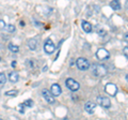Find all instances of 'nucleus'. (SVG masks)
Masks as SVG:
<instances>
[{"instance_id":"4468645a","label":"nucleus","mask_w":128,"mask_h":120,"mask_svg":"<svg viewBox=\"0 0 128 120\" xmlns=\"http://www.w3.org/2000/svg\"><path fill=\"white\" fill-rule=\"evenodd\" d=\"M110 7L112 8L113 10H115V11H118V10H121V3H120L118 1H111L110 2Z\"/></svg>"},{"instance_id":"f8f14e48","label":"nucleus","mask_w":128,"mask_h":120,"mask_svg":"<svg viewBox=\"0 0 128 120\" xmlns=\"http://www.w3.org/2000/svg\"><path fill=\"white\" fill-rule=\"evenodd\" d=\"M81 27H82L83 31H84V32H86V33H90L91 31H92V25H91L89 22H86V21H82Z\"/></svg>"},{"instance_id":"6ab92c4d","label":"nucleus","mask_w":128,"mask_h":120,"mask_svg":"<svg viewBox=\"0 0 128 120\" xmlns=\"http://www.w3.org/2000/svg\"><path fill=\"white\" fill-rule=\"evenodd\" d=\"M6 31H9V32H14L15 31V26L14 25H6Z\"/></svg>"},{"instance_id":"f257e3e1","label":"nucleus","mask_w":128,"mask_h":120,"mask_svg":"<svg viewBox=\"0 0 128 120\" xmlns=\"http://www.w3.org/2000/svg\"><path fill=\"white\" fill-rule=\"evenodd\" d=\"M90 68H91V71H92V73H93V75L96 77H104L107 75L108 70H107V68L102 65H92Z\"/></svg>"},{"instance_id":"ddd939ff","label":"nucleus","mask_w":128,"mask_h":120,"mask_svg":"<svg viewBox=\"0 0 128 120\" xmlns=\"http://www.w3.org/2000/svg\"><path fill=\"white\" fill-rule=\"evenodd\" d=\"M28 46H29L30 49L35 50L36 49V46H38V41L35 39H30L29 41H28Z\"/></svg>"},{"instance_id":"1a4fd4ad","label":"nucleus","mask_w":128,"mask_h":120,"mask_svg":"<svg viewBox=\"0 0 128 120\" xmlns=\"http://www.w3.org/2000/svg\"><path fill=\"white\" fill-rule=\"evenodd\" d=\"M50 93L54 95V97H59L60 94L62 93V89L58 84H54L50 88Z\"/></svg>"},{"instance_id":"f3484780","label":"nucleus","mask_w":128,"mask_h":120,"mask_svg":"<svg viewBox=\"0 0 128 120\" xmlns=\"http://www.w3.org/2000/svg\"><path fill=\"white\" fill-rule=\"evenodd\" d=\"M8 81V78L6 76V74L4 73H0V84L1 85H3V84H6Z\"/></svg>"},{"instance_id":"2eb2a0df","label":"nucleus","mask_w":128,"mask_h":120,"mask_svg":"<svg viewBox=\"0 0 128 120\" xmlns=\"http://www.w3.org/2000/svg\"><path fill=\"white\" fill-rule=\"evenodd\" d=\"M8 47H9V49L11 51H13V53H18L19 51V47L17 45H15V44H13V43H10L9 45H8Z\"/></svg>"},{"instance_id":"4be33fe9","label":"nucleus","mask_w":128,"mask_h":120,"mask_svg":"<svg viewBox=\"0 0 128 120\" xmlns=\"http://www.w3.org/2000/svg\"><path fill=\"white\" fill-rule=\"evenodd\" d=\"M124 54H125V57L127 58V57H128V47H127V46L125 47V48H124Z\"/></svg>"},{"instance_id":"aec40b11","label":"nucleus","mask_w":128,"mask_h":120,"mask_svg":"<svg viewBox=\"0 0 128 120\" xmlns=\"http://www.w3.org/2000/svg\"><path fill=\"white\" fill-rule=\"evenodd\" d=\"M6 23L4 21H2V19H0V28H6Z\"/></svg>"},{"instance_id":"a878e982","label":"nucleus","mask_w":128,"mask_h":120,"mask_svg":"<svg viewBox=\"0 0 128 120\" xmlns=\"http://www.w3.org/2000/svg\"><path fill=\"white\" fill-rule=\"evenodd\" d=\"M0 61H1V58H0Z\"/></svg>"},{"instance_id":"412c9836","label":"nucleus","mask_w":128,"mask_h":120,"mask_svg":"<svg viewBox=\"0 0 128 120\" xmlns=\"http://www.w3.org/2000/svg\"><path fill=\"white\" fill-rule=\"evenodd\" d=\"M24 106H25L24 104H22V105H19V106H18V109H19V111H20L22 114L25 113V111H24Z\"/></svg>"},{"instance_id":"393cba45","label":"nucleus","mask_w":128,"mask_h":120,"mask_svg":"<svg viewBox=\"0 0 128 120\" xmlns=\"http://www.w3.org/2000/svg\"><path fill=\"white\" fill-rule=\"evenodd\" d=\"M63 120H68V119H67V118H64V119H63Z\"/></svg>"},{"instance_id":"7ed1b4c3","label":"nucleus","mask_w":128,"mask_h":120,"mask_svg":"<svg viewBox=\"0 0 128 120\" xmlns=\"http://www.w3.org/2000/svg\"><path fill=\"white\" fill-rule=\"evenodd\" d=\"M44 50H45V53L48 55H51L52 53H54L56 45L51 39H47L45 41V44H44Z\"/></svg>"},{"instance_id":"dca6fc26","label":"nucleus","mask_w":128,"mask_h":120,"mask_svg":"<svg viewBox=\"0 0 128 120\" xmlns=\"http://www.w3.org/2000/svg\"><path fill=\"white\" fill-rule=\"evenodd\" d=\"M18 91L17 90H9L6 92V95H8V97H15V95H17Z\"/></svg>"},{"instance_id":"a211bd4d","label":"nucleus","mask_w":128,"mask_h":120,"mask_svg":"<svg viewBox=\"0 0 128 120\" xmlns=\"http://www.w3.org/2000/svg\"><path fill=\"white\" fill-rule=\"evenodd\" d=\"M33 104H34L33 100H26V101L24 102V105L28 106V107H32V106H33Z\"/></svg>"},{"instance_id":"20e7f679","label":"nucleus","mask_w":128,"mask_h":120,"mask_svg":"<svg viewBox=\"0 0 128 120\" xmlns=\"http://www.w3.org/2000/svg\"><path fill=\"white\" fill-rule=\"evenodd\" d=\"M105 91L107 92V94L111 95V97H115V94L118 93V89L116 85H114V84H112V83H109L105 86Z\"/></svg>"},{"instance_id":"bb28decb","label":"nucleus","mask_w":128,"mask_h":120,"mask_svg":"<svg viewBox=\"0 0 128 120\" xmlns=\"http://www.w3.org/2000/svg\"><path fill=\"white\" fill-rule=\"evenodd\" d=\"M0 120H2V119H1V118H0Z\"/></svg>"},{"instance_id":"9b49d317","label":"nucleus","mask_w":128,"mask_h":120,"mask_svg":"<svg viewBox=\"0 0 128 120\" xmlns=\"http://www.w3.org/2000/svg\"><path fill=\"white\" fill-rule=\"evenodd\" d=\"M9 81L11 83H17L19 81V74L16 71L11 72L10 75H9Z\"/></svg>"},{"instance_id":"f03ea898","label":"nucleus","mask_w":128,"mask_h":120,"mask_svg":"<svg viewBox=\"0 0 128 120\" xmlns=\"http://www.w3.org/2000/svg\"><path fill=\"white\" fill-rule=\"evenodd\" d=\"M76 65H77L78 69L81 70V71H86V70H89L90 67H91L89 60L86 59V58H82V57H80V58L77 59V61H76Z\"/></svg>"},{"instance_id":"0eeeda50","label":"nucleus","mask_w":128,"mask_h":120,"mask_svg":"<svg viewBox=\"0 0 128 120\" xmlns=\"http://www.w3.org/2000/svg\"><path fill=\"white\" fill-rule=\"evenodd\" d=\"M96 57L98 60H106L110 57V53L106 48H99L96 51Z\"/></svg>"},{"instance_id":"39448f33","label":"nucleus","mask_w":128,"mask_h":120,"mask_svg":"<svg viewBox=\"0 0 128 120\" xmlns=\"http://www.w3.org/2000/svg\"><path fill=\"white\" fill-rule=\"evenodd\" d=\"M65 85L72 91H77V90H79V88H80L79 83L76 82L75 79H73V78H67L66 82H65Z\"/></svg>"},{"instance_id":"423d86ee","label":"nucleus","mask_w":128,"mask_h":120,"mask_svg":"<svg viewBox=\"0 0 128 120\" xmlns=\"http://www.w3.org/2000/svg\"><path fill=\"white\" fill-rule=\"evenodd\" d=\"M97 102L100 106L105 107V108H109V107L111 106V101L109 98L107 97H104V95H99V97H97Z\"/></svg>"},{"instance_id":"9d476101","label":"nucleus","mask_w":128,"mask_h":120,"mask_svg":"<svg viewBox=\"0 0 128 120\" xmlns=\"http://www.w3.org/2000/svg\"><path fill=\"white\" fill-rule=\"evenodd\" d=\"M96 108V104L91 102V101H88L86 104H84V109L88 111L89 114H93L94 110Z\"/></svg>"},{"instance_id":"5701e85b","label":"nucleus","mask_w":128,"mask_h":120,"mask_svg":"<svg viewBox=\"0 0 128 120\" xmlns=\"http://www.w3.org/2000/svg\"><path fill=\"white\" fill-rule=\"evenodd\" d=\"M99 34H100L102 37V35L106 34V31H105V30H100V31H99Z\"/></svg>"},{"instance_id":"6e6552de","label":"nucleus","mask_w":128,"mask_h":120,"mask_svg":"<svg viewBox=\"0 0 128 120\" xmlns=\"http://www.w3.org/2000/svg\"><path fill=\"white\" fill-rule=\"evenodd\" d=\"M42 95H43V98L47 101V103H49V104H54V103H56V99H54V95L50 93V91H49V90L43 89V91H42Z\"/></svg>"},{"instance_id":"b1692460","label":"nucleus","mask_w":128,"mask_h":120,"mask_svg":"<svg viewBox=\"0 0 128 120\" xmlns=\"http://www.w3.org/2000/svg\"><path fill=\"white\" fill-rule=\"evenodd\" d=\"M12 67H16V61H13V62H12Z\"/></svg>"}]
</instances>
